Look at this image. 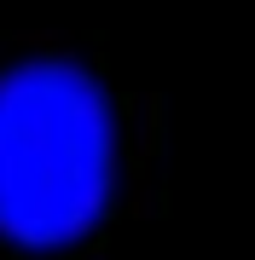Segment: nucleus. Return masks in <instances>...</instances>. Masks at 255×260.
Wrapping results in <instances>:
<instances>
[{
  "label": "nucleus",
  "mask_w": 255,
  "mask_h": 260,
  "mask_svg": "<svg viewBox=\"0 0 255 260\" xmlns=\"http://www.w3.org/2000/svg\"><path fill=\"white\" fill-rule=\"evenodd\" d=\"M116 121L87 70L35 58L0 75V237L76 243L110 203Z\"/></svg>",
  "instance_id": "nucleus-1"
}]
</instances>
